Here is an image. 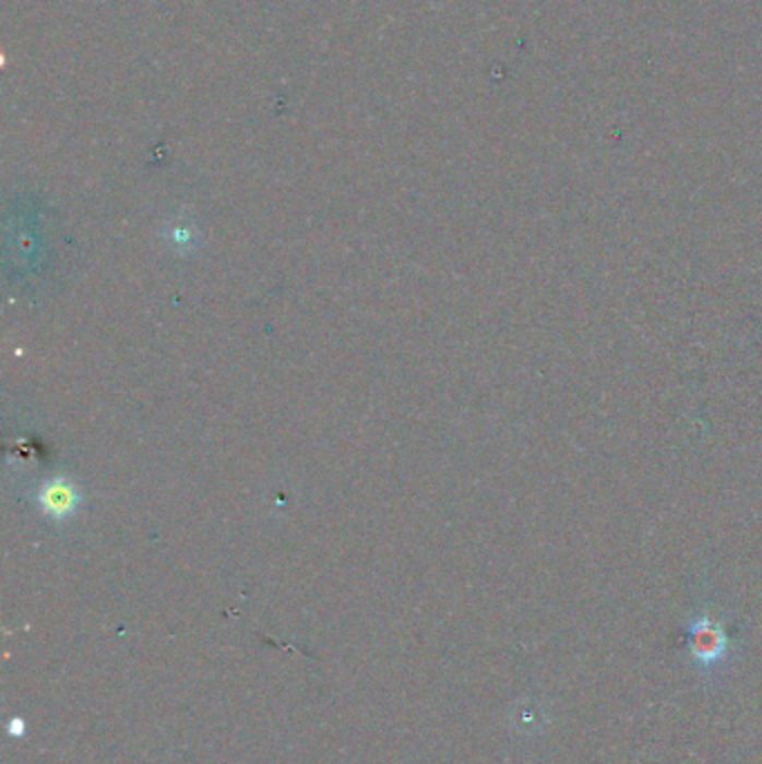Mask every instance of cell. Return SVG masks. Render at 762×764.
<instances>
[{"mask_svg":"<svg viewBox=\"0 0 762 764\" xmlns=\"http://www.w3.org/2000/svg\"><path fill=\"white\" fill-rule=\"evenodd\" d=\"M36 501L45 516H50L52 521H66L79 510L81 492L68 476H57V479H47L40 486Z\"/></svg>","mask_w":762,"mask_h":764,"instance_id":"1","label":"cell"},{"mask_svg":"<svg viewBox=\"0 0 762 764\" xmlns=\"http://www.w3.org/2000/svg\"><path fill=\"white\" fill-rule=\"evenodd\" d=\"M689 646L698 661L716 664L727 653V635L711 617H698L689 624Z\"/></svg>","mask_w":762,"mask_h":764,"instance_id":"2","label":"cell"},{"mask_svg":"<svg viewBox=\"0 0 762 764\" xmlns=\"http://www.w3.org/2000/svg\"><path fill=\"white\" fill-rule=\"evenodd\" d=\"M168 242L179 251V253H188V251H193L195 249V235L193 230H186V228H175V230H168Z\"/></svg>","mask_w":762,"mask_h":764,"instance_id":"3","label":"cell"}]
</instances>
